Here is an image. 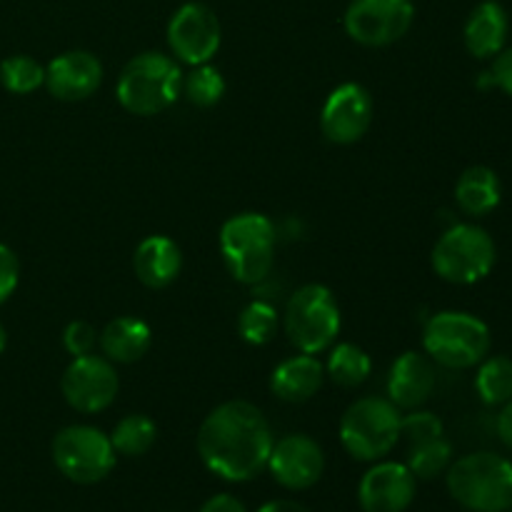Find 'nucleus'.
I'll list each match as a JSON object with an SVG mask.
<instances>
[{
	"label": "nucleus",
	"instance_id": "f257e3e1",
	"mask_svg": "<svg viewBox=\"0 0 512 512\" xmlns=\"http://www.w3.org/2000/svg\"><path fill=\"white\" fill-rule=\"evenodd\" d=\"M195 443L210 473L228 483H248L268 468L275 438L263 410L248 400H228L205 415Z\"/></svg>",
	"mask_w": 512,
	"mask_h": 512
},
{
	"label": "nucleus",
	"instance_id": "f03ea898",
	"mask_svg": "<svg viewBox=\"0 0 512 512\" xmlns=\"http://www.w3.org/2000/svg\"><path fill=\"white\" fill-rule=\"evenodd\" d=\"M183 70L170 55L148 50L120 70L115 95L133 115H158L168 110L183 93Z\"/></svg>",
	"mask_w": 512,
	"mask_h": 512
},
{
	"label": "nucleus",
	"instance_id": "7ed1b4c3",
	"mask_svg": "<svg viewBox=\"0 0 512 512\" xmlns=\"http://www.w3.org/2000/svg\"><path fill=\"white\" fill-rule=\"evenodd\" d=\"M220 253L225 268L238 283L265 280L275 263V225L263 213L233 215L220 228Z\"/></svg>",
	"mask_w": 512,
	"mask_h": 512
},
{
	"label": "nucleus",
	"instance_id": "20e7f679",
	"mask_svg": "<svg viewBox=\"0 0 512 512\" xmlns=\"http://www.w3.org/2000/svg\"><path fill=\"white\" fill-rule=\"evenodd\" d=\"M448 490L470 512L512 508V463L495 453H470L450 463Z\"/></svg>",
	"mask_w": 512,
	"mask_h": 512
},
{
	"label": "nucleus",
	"instance_id": "39448f33",
	"mask_svg": "<svg viewBox=\"0 0 512 512\" xmlns=\"http://www.w3.org/2000/svg\"><path fill=\"white\" fill-rule=\"evenodd\" d=\"M423 348L428 358L443 368H475L490 353V328L463 310H443L425 325Z\"/></svg>",
	"mask_w": 512,
	"mask_h": 512
},
{
	"label": "nucleus",
	"instance_id": "423d86ee",
	"mask_svg": "<svg viewBox=\"0 0 512 512\" xmlns=\"http://www.w3.org/2000/svg\"><path fill=\"white\" fill-rule=\"evenodd\" d=\"M400 410L388 398L355 400L340 418V443L360 463L385 458L400 440Z\"/></svg>",
	"mask_w": 512,
	"mask_h": 512
},
{
	"label": "nucleus",
	"instance_id": "0eeeda50",
	"mask_svg": "<svg viewBox=\"0 0 512 512\" xmlns=\"http://www.w3.org/2000/svg\"><path fill=\"white\" fill-rule=\"evenodd\" d=\"M283 325L288 340L300 353H325V350L333 348L340 333L338 300L325 285H303L288 300Z\"/></svg>",
	"mask_w": 512,
	"mask_h": 512
},
{
	"label": "nucleus",
	"instance_id": "6e6552de",
	"mask_svg": "<svg viewBox=\"0 0 512 512\" xmlns=\"http://www.w3.org/2000/svg\"><path fill=\"white\" fill-rule=\"evenodd\" d=\"M498 260V248L480 225L458 223L445 230L433 248V270L453 285H473L488 278Z\"/></svg>",
	"mask_w": 512,
	"mask_h": 512
},
{
	"label": "nucleus",
	"instance_id": "1a4fd4ad",
	"mask_svg": "<svg viewBox=\"0 0 512 512\" xmlns=\"http://www.w3.org/2000/svg\"><path fill=\"white\" fill-rule=\"evenodd\" d=\"M110 435L93 425H68L53 440V463L60 473L78 485H93L108 478L115 468Z\"/></svg>",
	"mask_w": 512,
	"mask_h": 512
},
{
	"label": "nucleus",
	"instance_id": "9d476101",
	"mask_svg": "<svg viewBox=\"0 0 512 512\" xmlns=\"http://www.w3.org/2000/svg\"><path fill=\"white\" fill-rule=\"evenodd\" d=\"M415 20L413 0H353L345 10V33L365 48H385L403 38Z\"/></svg>",
	"mask_w": 512,
	"mask_h": 512
},
{
	"label": "nucleus",
	"instance_id": "9b49d317",
	"mask_svg": "<svg viewBox=\"0 0 512 512\" xmlns=\"http://www.w3.org/2000/svg\"><path fill=\"white\" fill-rule=\"evenodd\" d=\"M65 403L73 410L85 415L103 413L110 408L120 390L115 365L103 355H80L65 368L63 380H60Z\"/></svg>",
	"mask_w": 512,
	"mask_h": 512
},
{
	"label": "nucleus",
	"instance_id": "f8f14e48",
	"mask_svg": "<svg viewBox=\"0 0 512 512\" xmlns=\"http://www.w3.org/2000/svg\"><path fill=\"white\" fill-rule=\"evenodd\" d=\"M223 30L220 20L208 5L185 3L168 23V45L175 58L185 65H203L220 50Z\"/></svg>",
	"mask_w": 512,
	"mask_h": 512
},
{
	"label": "nucleus",
	"instance_id": "ddd939ff",
	"mask_svg": "<svg viewBox=\"0 0 512 512\" xmlns=\"http://www.w3.org/2000/svg\"><path fill=\"white\" fill-rule=\"evenodd\" d=\"M373 95L360 83H343L325 98L320 110V130L335 145H353L373 123Z\"/></svg>",
	"mask_w": 512,
	"mask_h": 512
},
{
	"label": "nucleus",
	"instance_id": "4468645a",
	"mask_svg": "<svg viewBox=\"0 0 512 512\" xmlns=\"http://www.w3.org/2000/svg\"><path fill=\"white\" fill-rule=\"evenodd\" d=\"M275 483L288 490H308L323 478L325 455L323 448L310 435L293 433L273 443L268 468Z\"/></svg>",
	"mask_w": 512,
	"mask_h": 512
},
{
	"label": "nucleus",
	"instance_id": "2eb2a0df",
	"mask_svg": "<svg viewBox=\"0 0 512 512\" xmlns=\"http://www.w3.org/2000/svg\"><path fill=\"white\" fill-rule=\"evenodd\" d=\"M415 498V475L405 463H375L363 475L358 500L365 512H405Z\"/></svg>",
	"mask_w": 512,
	"mask_h": 512
},
{
	"label": "nucleus",
	"instance_id": "dca6fc26",
	"mask_svg": "<svg viewBox=\"0 0 512 512\" xmlns=\"http://www.w3.org/2000/svg\"><path fill=\"white\" fill-rule=\"evenodd\" d=\"M103 83V63L88 50H68L58 55L45 68V88L53 98L85 100Z\"/></svg>",
	"mask_w": 512,
	"mask_h": 512
},
{
	"label": "nucleus",
	"instance_id": "f3484780",
	"mask_svg": "<svg viewBox=\"0 0 512 512\" xmlns=\"http://www.w3.org/2000/svg\"><path fill=\"white\" fill-rule=\"evenodd\" d=\"M435 390V368L415 350L400 355L388 373V400L398 410H418Z\"/></svg>",
	"mask_w": 512,
	"mask_h": 512
},
{
	"label": "nucleus",
	"instance_id": "a211bd4d",
	"mask_svg": "<svg viewBox=\"0 0 512 512\" xmlns=\"http://www.w3.org/2000/svg\"><path fill=\"white\" fill-rule=\"evenodd\" d=\"M510 18L508 10L498 0H483L473 8V13L465 20V48L473 58L488 60L495 58L508 43Z\"/></svg>",
	"mask_w": 512,
	"mask_h": 512
},
{
	"label": "nucleus",
	"instance_id": "6ab92c4d",
	"mask_svg": "<svg viewBox=\"0 0 512 512\" xmlns=\"http://www.w3.org/2000/svg\"><path fill=\"white\" fill-rule=\"evenodd\" d=\"M133 268L145 288H168L183 268V253L168 235H148L133 255Z\"/></svg>",
	"mask_w": 512,
	"mask_h": 512
},
{
	"label": "nucleus",
	"instance_id": "aec40b11",
	"mask_svg": "<svg viewBox=\"0 0 512 512\" xmlns=\"http://www.w3.org/2000/svg\"><path fill=\"white\" fill-rule=\"evenodd\" d=\"M325 380V365L315 355L300 353L283 360L270 375V390L285 403H305L320 390Z\"/></svg>",
	"mask_w": 512,
	"mask_h": 512
},
{
	"label": "nucleus",
	"instance_id": "412c9836",
	"mask_svg": "<svg viewBox=\"0 0 512 512\" xmlns=\"http://www.w3.org/2000/svg\"><path fill=\"white\" fill-rule=\"evenodd\" d=\"M98 343L110 363H135L150 350L153 333L145 320L123 315L105 325L103 333L98 335Z\"/></svg>",
	"mask_w": 512,
	"mask_h": 512
},
{
	"label": "nucleus",
	"instance_id": "4be33fe9",
	"mask_svg": "<svg viewBox=\"0 0 512 512\" xmlns=\"http://www.w3.org/2000/svg\"><path fill=\"white\" fill-rule=\"evenodd\" d=\"M500 198H503L500 178L488 165H473L463 170L455 183V203L465 215H473V218L493 213L500 205Z\"/></svg>",
	"mask_w": 512,
	"mask_h": 512
},
{
	"label": "nucleus",
	"instance_id": "5701e85b",
	"mask_svg": "<svg viewBox=\"0 0 512 512\" xmlns=\"http://www.w3.org/2000/svg\"><path fill=\"white\" fill-rule=\"evenodd\" d=\"M373 373V360L360 345L338 343L330 348L328 363H325V375L340 388H358Z\"/></svg>",
	"mask_w": 512,
	"mask_h": 512
},
{
	"label": "nucleus",
	"instance_id": "b1692460",
	"mask_svg": "<svg viewBox=\"0 0 512 512\" xmlns=\"http://www.w3.org/2000/svg\"><path fill=\"white\" fill-rule=\"evenodd\" d=\"M158 440V425L143 413L125 415L118 420V425L110 433V443H113L115 453L125 455V458H138L145 455Z\"/></svg>",
	"mask_w": 512,
	"mask_h": 512
},
{
	"label": "nucleus",
	"instance_id": "393cba45",
	"mask_svg": "<svg viewBox=\"0 0 512 512\" xmlns=\"http://www.w3.org/2000/svg\"><path fill=\"white\" fill-rule=\"evenodd\" d=\"M475 390L485 405H503L512 398V358L490 355L480 363Z\"/></svg>",
	"mask_w": 512,
	"mask_h": 512
},
{
	"label": "nucleus",
	"instance_id": "a878e982",
	"mask_svg": "<svg viewBox=\"0 0 512 512\" xmlns=\"http://www.w3.org/2000/svg\"><path fill=\"white\" fill-rule=\"evenodd\" d=\"M453 463V445L445 440V435L425 443L410 445L408 453V470L415 475V480H433L440 473L450 468Z\"/></svg>",
	"mask_w": 512,
	"mask_h": 512
},
{
	"label": "nucleus",
	"instance_id": "bb28decb",
	"mask_svg": "<svg viewBox=\"0 0 512 512\" xmlns=\"http://www.w3.org/2000/svg\"><path fill=\"white\" fill-rule=\"evenodd\" d=\"M183 95L188 98V103L198 105V108H213L225 95L223 75L208 63L193 65V70L183 75Z\"/></svg>",
	"mask_w": 512,
	"mask_h": 512
},
{
	"label": "nucleus",
	"instance_id": "cd10ccee",
	"mask_svg": "<svg viewBox=\"0 0 512 512\" xmlns=\"http://www.w3.org/2000/svg\"><path fill=\"white\" fill-rule=\"evenodd\" d=\"M238 333L248 345H268L278 333V310L265 300H253L238 315Z\"/></svg>",
	"mask_w": 512,
	"mask_h": 512
},
{
	"label": "nucleus",
	"instance_id": "c85d7f7f",
	"mask_svg": "<svg viewBox=\"0 0 512 512\" xmlns=\"http://www.w3.org/2000/svg\"><path fill=\"white\" fill-rule=\"evenodd\" d=\"M0 83L15 95H28L45 85V68L30 55H10L0 63Z\"/></svg>",
	"mask_w": 512,
	"mask_h": 512
},
{
	"label": "nucleus",
	"instance_id": "c756f323",
	"mask_svg": "<svg viewBox=\"0 0 512 512\" xmlns=\"http://www.w3.org/2000/svg\"><path fill=\"white\" fill-rule=\"evenodd\" d=\"M443 435V420L428 410H410V415L400 418V438L408 440L410 445L425 443Z\"/></svg>",
	"mask_w": 512,
	"mask_h": 512
},
{
	"label": "nucleus",
	"instance_id": "7c9ffc66",
	"mask_svg": "<svg viewBox=\"0 0 512 512\" xmlns=\"http://www.w3.org/2000/svg\"><path fill=\"white\" fill-rule=\"evenodd\" d=\"M95 343H98V333H95L93 325L85 323V320H73V323L63 330V345L73 358L93 353Z\"/></svg>",
	"mask_w": 512,
	"mask_h": 512
},
{
	"label": "nucleus",
	"instance_id": "2f4dec72",
	"mask_svg": "<svg viewBox=\"0 0 512 512\" xmlns=\"http://www.w3.org/2000/svg\"><path fill=\"white\" fill-rule=\"evenodd\" d=\"M20 278V265L18 255L8 248V245L0 243V305L15 293Z\"/></svg>",
	"mask_w": 512,
	"mask_h": 512
},
{
	"label": "nucleus",
	"instance_id": "473e14b6",
	"mask_svg": "<svg viewBox=\"0 0 512 512\" xmlns=\"http://www.w3.org/2000/svg\"><path fill=\"white\" fill-rule=\"evenodd\" d=\"M490 80H493V88L505 90L512 98V45L503 48L493 58V68L488 70Z\"/></svg>",
	"mask_w": 512,
	"mask_h": 512
},
{
	"label": "nucleus",
	"instance_id": "72a5a7b5",
	"mask_svg": "<svg viewBox=\"0 0 512 512\" xmlns=\"http://www.w3.org/2000/svg\"><path fill=\"white\" fill-rule=\"evenodd\" d=\"M200 512H248V510H245V505L240 503L235 495L220 493V495H213V498L200 508Z\"/></svg>",
	"mask_w": 512,
	"mask_h": 512
},
{
	"label": "nucleus",
	"instance_id": "f704fd0d",
	"mask_svg": "<svg viewBox=\"0 0 512 512\" xmlns=\"http://www.w3.org/2000/svg\"><path fill=\"white\" fill-rule=\"evenodd\" d=\"M495 428H498V438L508 448H512V398L508 403H503V410H500L498 420H495Z\"/></svg>",
	"mask_w": 512,
	"mask_h": 512
},
{
	"label": "nucleus",
	"instance_id": "c9c22d12",
	"mask_svg": "<svg viewBox=\"0 0 512 512\" xmlns=\"http://www.w3.org/2000/svg\"><path fill=\"white\" fill-rule=\"evenodd\" d=\"M258 512H310L305 505L293 503V500H273V503H265Z\"/></svg>",
	"mask_w": 512,
	"mask_h": 512
},
{
	"label": "nucleus",
	"instance_id": "e433bc0d",
	"mask_svg": "<svg viewBox=\"0 0 512 512\" xmlns=\"http://www.w3.org/2000/svg\"><path fill=\"white\" fill-rule=\"evenodd\" d=\"M5 345H8V333H5L3 323H0V353H3V350H5Z\"/></svg>",
	"mask_w": 512,
	"mask_h": 512
},
{
	"label": "nucleus",
	"instance_id": "4c0bfd02",
	"mask_svg": "<svg viewBox=\"0 0 512 512\" xmlns=\"http://www.w3.org/2000/svg\"><path fill=\"white\" fill-rule=\"evenodd\" d=\"M510 512H512V508H510Z\"/></svg>",
	"mask_w": 512,
	"mask_h": 512
}]
</instances>
